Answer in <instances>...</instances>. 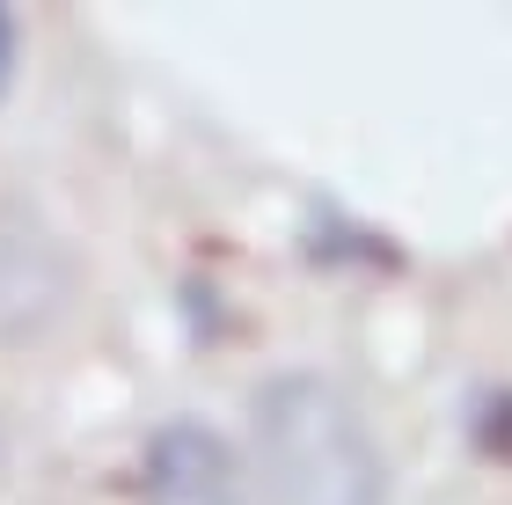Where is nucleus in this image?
<instances>
[{
	"instance_id": "nucleus-1",
	"label": "nucleus",
	"mask_w": 512,
	"mask_h": 505,
	"mask_svg": "<svg viewBox=\"0 0 512 505\" xmlns=\"http://www.w3.org/2000/svg\"><path fill=\"white\" fill-rule=\"evenodd\" d=\"M249 440L271 505H388L381 447L337 381L271 374L249 403Z\"/></svg>"
},
{
	"instance_id": "nucleus-2",
	"label": "nucleus",
	"mask_w": 512,
	"mask_h": 505,
	"mask_svg": "<svg viewBox=\"0 0 512 505\" xmlns=\"http://www.w3.org/2000/svg\"><path fill=\"white\" fill-rule=\"evenodd\" d=\"M139 505H242L227 440L198 418L161 425L147 440V462H139Z\"/></svg>"
},
{
	"instance_id": "nucleus-3",
	"label": "nucleus",
	"mask_w": 512,
	"mask_h": 505,
	"mask_svg": "<svg viewBox=\"0 0 512 505\" xmlns=\"http://www.w3.org/2000/svg\"><path fill=\"white\" fill-rule=\"evenodd\" d=\"M476 440L512 462V388H491V396H483V410H476Z\"/></svg>"
},
{
	"instance_id": "nucleus-4",
	"label": "nucleus",
	"mask_w": 512,
	"mask_h": 505,
	"mask_svg": "<svg viewBox=\"0 0 512 505\" xmlns=\"http://www.w3.org/2000/svg\"><path fill=\"white\" fill-rule=\"evenodd\" d=\"M8 74H15V15L0 8V88H8Z\"/></svg>"
}]
</instances>
